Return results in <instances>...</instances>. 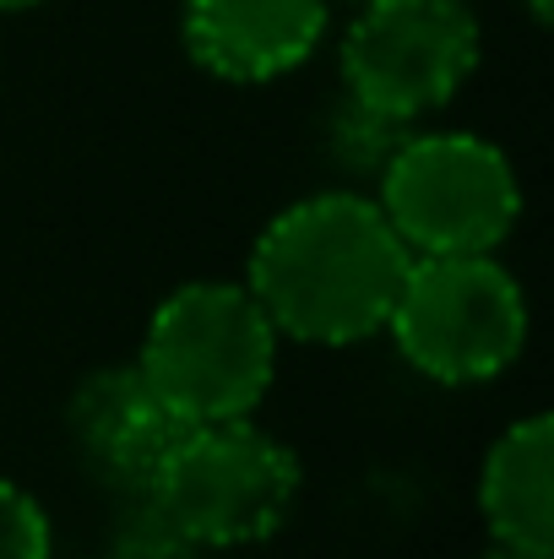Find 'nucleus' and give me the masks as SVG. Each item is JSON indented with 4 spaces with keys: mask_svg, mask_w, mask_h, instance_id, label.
Returning <instances> with one entry per match:
<instances>
[{
    "mask_svg": "<svg viewBox=\"0 0 554 559\" xmlns=\"http://www.w3.org/2000/svg\"><path fill=\"white\" fill-rule=\"evenodd\" d=\"M413 250L397 239L369 190H316L283 206L250 245L245 288L278 337L354 348L380 337Z\"/></svg>",
    "mask_w": 554,
    "mask_h": 559,
    "instance_id": "f257e3e1",
    "label": "nucleus"
},
{
    "mask_svg": "<svg viewBox=\"0 0 554 559\" xmlns=\"http://www.w3.org/2000/svg\"><path fill=\"white\" fill-rule=\"evenodd\" d=\"M278 332L250 299L245 283L201 277L175 288L148 332L137 370L185 424H228L250 418L278 374Z\"/></svg>",
    "mask_w": 554,
    "mask_h": 559,
    "instance_id": "f03ea898",
    "label": "nucleus"
},
{
    "mask_svg": "<svg viewBox=\"0 0 554 559\" xmlns=\"http://www.w3.org/2000/svg\"><path fill=\"white\" fill-rule=\"evenodd\" d=\"M528 294L500 255H413L391 305L397 354L435 385H484L528 348Z\"/></svg>",
    "mask_w": 554,
    "mask_h": 559,
    "instance_id": "7ed1b4c3",
    "label": "nucleus"
},
{
    "mask_svg": "<svg viewBox=\"0 0 554 559\" xmlns=\"http://www.w3.org/2000/svg\"><path fill=\"white\" fill-rule=\"evenodd\" d=\"M375 206L413 255H495L522 217V180L490 136L413 131L380 175Z\"/></svg>",
    "mask_w": 554,
    "mask_h": 559,
    "instance_id": "20e7f679",
    "label": "nucleus"
},
{
    "mask_svg": "<svg viewBox=\"0 0 554 559\" xmlns=\"http://www.w3.org/2000/svg\"><path fill=\"white\" fill-rule=\"evenodd\" d=\"M153 495L185 527V538L207 549H250L267 544L299 500V456L261 424H190Z\"/></svg>",
    "mask_w": 554,
    "mask_h": 559,
    "instance_id": "39448f33",
    "label": "nucleus"
},
{
    "mask_svg": "<svg viewBox=\"0 0 554 559\" xmlns=\"http://www.w3.org/2000/svg\"><path fill=\"white\" fill-rule=\"evenodd\" d=\"M484 27L468 0H375L343 33V93L408 126L440 115L479 71Z\"/></svg>",
    "mask_w": 554,
    "mask_h": 559,
    "instance_id": "423d86ee",
    "label": "nucleus"
},
{
    "mask_svg": "<svg viewBox=\"0 0 554 559\" xmlns=\"http://www.w3.org/2000/svg\"><path fill=\"white\" fill-rule=\"evenodd\" d=\"M332 22V0H185V55L234 87H261L299 71Z\"/></svg>",
    "mask_w": 554,
    "mask_h": 559,
    "instance_id": "0eeeda50",
    "label": "nucleus"
},
{
    "mask_svg": "<svg viewBox=\"0 0 554 559\" xmlns=\"http://www.w3.org/2000/svg\"><path fill=\"white\" fill-rule=\"evenodd\" d=\"M185 429L190 424L153 391V380L137 370V359L93 370L71 396V440L82 462L115 495L153 489V478L175 456Z\"/></svg>",
    "mask_w": 554,
    "mask_h": 559,
    "instance_id": "6e6552de",
    "label": "nucleus"
},
{
    "mask_svg": "<svg viewBox=\"0 0 554 559\" xmlns=\"http://www.w3.org/2000/svg\"><path fill=\"white\" fill-rule=\"evenodd\" d=\"M479 511L490 544L554 555V418L528 413L495 435L479 467Z\"/></svg>",
    "mask_w": 554,
    "mask_h": 559,
    "instance_id": "1a4fd4ad",
    "label": "nucleus"
},
{
    "mask_svg": "<svg viewBox=\"0 0 554 559\" xmlns=\"http://www.w3.org/2000/svg\"><path fill=\"white\" fill-rule=\"evenodd\" d=\"M408 136H413L408 120L369 109L354 93H338L321 115V158L349 180V190L380 186V175L391 169V158L402 153Z\"/></svg>",
    "mask_w": 554,
    "mask_h": 559,
    "instance_id": "9d476101",
    "label": "nucleus"
},
{
    "mask_svg": "<svg viewBox=\"0 0 554 559\" xmlns=\"http://www.w3.org/2000/svg\"><path fill=\"white\" fill-rule=\"evenodd\" d=\"M109 559H201V549L185 538V527L164 511L153 489H131V495H115Z\"/></svg>",
    "mask_w": 554,
    "mask_h": 559,
    "instance_id": "9b49d317",
    "label": "nucleus"
},
{
    "mask_svg": "<svg viewBox=\"0 0 554 559\" xmlns=\"http://www.w3.org/2000/svg\"><path fill=\"white\" fill-rule=\"evenodd\" d=\"M55 527L49 511L11 478H0V559H49Z\"/></svg>",
    "mask_w": 554,
    "mask_h": 559,
    "instance_id": "f8f14e48",
    "label": "nucleus"
},
{
    "mask_svg": "<svg viewBox=\"0 0 554 559\" xmlns=\"http://www.w3.org/2000/svg\"><path fill=\"white\" fill-rule=\"evenodd\" d=\"M473 559H550V555H528V549H506V544H490L484 555H473Z\"/></svg>",
    "mask_w": 554,
    "mask_h": 559,
    "instance_id": "ddd939ff",
    "label": "nucleus"
},
{
    "mask_svg": "<svg viewBox=\"0 0 554 559\" xmlns=\"http://www.w3.org/2000/svg\"><path fill=\"white\" fill-rule=\"evenodd\" d=\"M522 11H528V22H539V27H544V22L554 16V0H522Z\"/></svg>",
    "mask_w": 554,
    "mask_h": 559,
    "instance_id": "4468645a",
    "label": "nucleus"
},
{
    "mask_svg": "<svg viewBox=\"0 0 554 559\" xmlns=\"http://www.w3.org/2000/svg\"><path fill=\"white\" fill-rule=\"evenodd\" d=\"M33 5H44V0H0V11H33Z\"/></svg>",
    "mask_w": 554,
    "mask_h": 559,
    "instance_id": "2eb2a0df",
    "label": "nucleus"
},
{
    "mask_svg": "<svg viewBox=\"0 0 554 559\" xmlns=\"http://www.w3.org/2000/svg\"><path fill=\"white\" fill-rule=\"evenodd\" d=\"M354 5H375V0H354Z\"/></svg>",
    "mask_w": 554,
    "mask_h": 559,
    "instance_id": "dca6fc26",
    "label": "nucleus"
},
{
    "mask_svg": "<svg viewBox=\"0 0 554 559\" xmlns=\"http://www.w3.org/2000/svg\"><path fill=\"white\" fill-rule=\"evenodd\" d=\"M468 5H473V0H468Z\"/></svg>",
    "mask_w": 554,
    "mask_h": 559,
    "instance_id": "f3484780",
    "label": "nucleus"
}]
</instances>
